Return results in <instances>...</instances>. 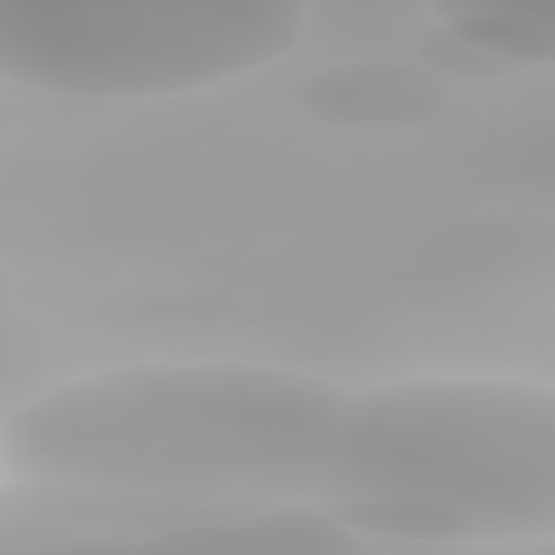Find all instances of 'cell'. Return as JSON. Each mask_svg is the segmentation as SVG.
Here are the masks:
<instances>
[{"instance_id":"6da1fadb","label":"cell","mask_w":555,"mask_h":555,"mask_svg":"<svg viewBox=\"0 0 555 555\" xmlns=\"http://www.w3.org/2000/svg\"><path fill=\"white\" fill-rule=\"evenodd\" d=\"M343 399L317 382L251 369H134L82 382L30 408L13 438L30 464L65 473H121L130 481H173L208 490L256 481L325 451Z\"/></svg>"}]
</instances>
